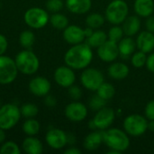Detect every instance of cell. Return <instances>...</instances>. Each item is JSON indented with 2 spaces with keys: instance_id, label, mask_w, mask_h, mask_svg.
Wrapping results in <instances>:
<instances>
[{
  "instance_id": "6da1fadb",
  "label": "cell",
  "mask_w": 154,
  "mask_h": 154,
  "mask_svg": "<svg viewBox=\"0 0 154 154\" xmlns=\"http://www.w3.org/2000/svg\"><path fill=\"white\" fill-rule=\"evenodd\" d=\"M93 60L92 48L86 43H79L70 47L64 55L67 66L73 69H84L89 66Z\"/></svg>"
},
{
  "instance_id": "7a4b0ae2",
  "label": "cell",
  "mask_w": 154,
  "mask_h": 154,
  "mask_svg": "<svg viewBox=\"0 0 154 154\" xmlns=\"http://www.w3.org/2000/svg\"><path fill=\"white\" fill-rule=\"evenodd\" d=\"M104 143L112 150L123 152L129 148L130 139L125 131L118 128H110L104 130Z\"/></svg>"
},
{
  "instance_id": "3957f363",
  "label": "cell",
  "mask_w": 154,
  "mask_h": 154,
  "mask_svg": "<svg viewBox=\"0 0 154 154\" xmlns=\"http://www.w3.org/2000/svg\"><path fill=\"white\" fill-rule=\"evenodd\" d=\"M14 61L18 71L23 75L35 74L40 67V61L37 55L29 49L18 52Z\"/></svg>"
},
{
  "instance_id": "277c9868",
  "label": "cell",
  "mask_w": 154,
  "mask_h": 154,
  "mask_svg": "<svg viewBox=\"0 0 154 154\" xmlns=\"http://www.w3.org/2000/svg\"><path fill=\"white\" fill-rule=\"evenodd\" d=\"M129 7L125 0H113L106 8L105 17L112 24H122L128 16Z\"/></svg>"
},
{
  "instance_id": "5b68a950",
  "label": "cell",
  "mask_w": 154,
  "mask_h": 154,
  "mask_svg": "<svg viewBox=\"0 0 154 154\" xmlns=\"http://www.w3.org/2000/svg\"><path fill=\"white\" fill-rule=\"evenodd\" d=\"M20 107L8 103L0 107V128L7 131L14 127L21 118Z\"/></svg>"
},
{
  "instance_id": "8992f818",
  "label": "cell",
  "mask_w": 154,
  "mask_h": 154,
  "mask_svg": "<svg viewBox=\"0 0 154 154\" xmlns=\"http://www.w3.org/2000/svg\"><path fill=\"white\" fill-rule=\"evenodd\" d=\"M149 120L141 115L133 114L125 117L124 120V129L125 131L132 136H141L146 133L148 130Z\"/></svg>"
},
{
  "instance_id": "52a82bcc",
  "label": "cell",
  "mask_w": 154,
  "mask_h": 154,
  "mask_svg": "<svg viewBox=\"0 0 154 154\" xmlns=\"http://www.w3.org/2000/svg\"><path fill=\"white\" fill-rule=\"evenodd\" d=\"M24 23L32 29H42L50 22V16L46 10L41 7H31L24 13Z\"/></svg>"
},
{
  "instance_id": "ba28073f",
  "label": "cell",
  "mask_w": 154,
  "mask_h": 154,
  "mask_svg": "<svg viewBox=\"0 0 154 154\" xmlns=\"http://www.w3.org/2000/svg\"><path fill=\"white\" fill-rule=\"evenodd\" d=\"M15 61L9 56H0V84L9 85L13 83L18 74Z\"/></svg>"
},
{
  "instance_id": "9c48e42d",
  "label": "cell",
  "mask_w": 154,
  "mask_h": 154,
  "mask_svg": "<svg viewBox=\"0 0 154 154\" xmlns=\"http://www.w3.org/2000/svg\"><path fill=\"white\" fill-rule=\"evenodd\" d=\"M116 118V113L111 107H103L97 111L93 119L88 123V127L90 129L97 130H106L114 123Z\"/></svg>"
},
{
  "instance_id": "30bf717a",
  "label": "cell",
  "mask_w": 154,
  "mask_h": 154,
  "mask_svg": "<svg viewBox=\"0 0 154 154\" xmlns=\"http://www.w3.org/2000/svg\"><path fill=\"white\" fill-rule=\"evenodd\" d=\"M80 81L85 88L90 91H97L100 85L105 81V78L99 69L86 68L80 76Z\"/></svg>"
},
{
  "instance_id": "8fae6325",
  "label": "cell",
  "mask_w": 154,
  "mask_h": 154,
  "mask_svg": "<svg viewBox=\"0 0 154 154\" xmlns=\"http://www.w3.org/2000/svg\"><path fill=\"white\" fill-rule=\"evenodd\" d=\"M66 117L71 122H81L88 116V107L81 102L75 100L66 106L64 110Z\"/></svg>"
},
{
  "instance_id": "7c38bea8",
  "label": "cell",
  "mask_w": 154,
  "mask_h": 154,
  "mask_svg": "<svg viewBox=\"0 0 154 154\" xmlns=\"http://www.w3.org/2000/svg\"><path fill=\"white\" fill-rule=\"evenodd\" d=\"M47 144L53 150H60L68 143V134L60 129L53 128L47 132L45 135Z\"/></svg>"
},
{
  "instance_id": "4fadbf2b",
  "label": "cell",
  "mask_w": 154,
  "mask_h": 154,
  "mask_svg": "<svg viewBox=\"0 0 154 154\" xmlns=\"http://www.w3.org/2000/svg\"><path fill=\"white\" fill-rule=\"evenodd\" d=\"M55 82L62 88H69L74 85L76 80V75L74 69L69 66H60L54 71Z\"/></svg>"
},
{
  "instance_id": "5bb4252c",
  "label": "cell",
  "mask_w": 154,
  "mask_h": 154,
  "mask_svg": "<svg viewBox=\"0 0 154 154\" xmlns=\"http://www.w3.org/2000/svg\"><path fill=\"white\" fill-rule=\"evenodd\" d=\"M97 55L99 59L105 62H113L115 61L118 56L119 49L118 43L110 40H107L105 43L97 48Z\"/></svg>"
},
{
  "instance_id": "9a60e30c",
  "label": "cell",
  "mask_w": 154,
  "mask_h": 154,
  "mask_svg": "<svg viewBox=\"0 0 154 154\" xmlns=\"http://www.w3.org/2000/svg\"><path fill=\"white\" fill-rule=\"evenodd\" d=\"M30 92L36 97H45L47 96L51 88V84L49 79L44 77H35L32 79L29 82Z\"/></svg>"
},
{
  "instance_id": "2e32d148",
  "label": "cell",
  "mask_w": 154,
  "mask_h": 154,
  "mask_svg": "<svg viewBox=\"0 0 154 154\" xmlns=\"http://www.w3.org/2000/svg\"><path fill=\"white\" fill-rule=\"evenodd\" d=\"M63 39L71 45L81 43L86 40L84 29L75 24L68 25L63 30Z\"/></svg>"
},
{
  "instance_id": "e0dca14e",
  "label": "cell",
  "mask_w": 154,
  "mask_h": 154,
  "mask_svg": "<svg viewBox=\"0 0 154 154\" xmlns=\"http://www.w3.org/2000/svg\"><path fill=\"white\" fill-rule=\"evenodd\" d=\"M136 47L139 51L150 53L154 50V33L149 31L141 32L136 40Z\"/></svg>"
},
{
  "instance_id": "ac0fdd59",
  "label": "cell",
  "mask_w": 154,
  "mask_h": 154,
  "mask_svg": "<svg viewBox=\"0 0 154 154\" xmlns=\"http://www.w3.org/2000/svg\"><path fill=\"white\" fill-rule=\"evenodd\" d=\"M122 28L125 35L134 36L137 34L141 29V20L138 15H130L122 23Z\"/></svg>"
},
{
  "instance_id": "d6986e66",
  "label": "cell",
  "mask_w": 154,
  "mask_h": 154,
  "mask_svg": "<svg viewBox=\"0 0 154 154\" xmlns=\"http://www.w3.org/2000/svg\"><path fill=\"white\" fill-rule=\"evenodd\" d=\"M104 143V132L95 131L93 133L88 134L84 139V148L88 151H95L100 147V145Z\"/></svg>"
},
{
  "instance_id": "ffe728a7",
  "label": "cell",
  "mask_w": 154,
  "mask_h": 154,
  "mask_svg": "<svg viewBox=\"0 0 154 154\" xmlns=\"http://www.w3.org/2000/svg\"><path fill=\"white\" fill-rule=\"evenodd\" d=\"M129 72H130L129 67L124 62L113 61V63L107 69V73L109 77L116 80H121L127 78Z\"/></svg>"
},
{
  "instance_id": "44dd1931",
  "label": "cell",
  "mask_w": 154,
  "mask_h": 154,
  "mask_svg": "<svg viewBox=\"0 0 154 154\" xmlns=\"http://www.w3.org/2000/svg\"><path fill=\"white\" fill-rule=\"evenodd\" d=\"M68 10L76 14H83L88 13L92 6L91 0H66Z\"/></svg>"
},
{
  "instance_id": "7402d4cb",
  "label": "cell",
  "mask_w": 154,
  "mask_h": 154,
  "mask_svg": "<svg viewBox=\"0 0 154 154\" xmlns=\"http://www.w3.org/2000/svg\"><path fill=\"white\" fill-rule=\"evenodd\" d=\"M134 11L139 17H148L154 12L153 0H135L134 5Z\"/></svg>"
},
{
  "instance_id": "603a6c76",
  "label": "cell",
  "mask_w": 154,
  "mask_h": 154,
  "mask_svg": "<svg viewBox=\"0 0 154 154\" xmlns=\"http://www.w3.org/2000/svg\"><path fill=\"white\" fill-rule=\"evenodd\" d=\"M22 147L23 152L27 154H41L43 151L42 142L34 136L26 137L22 143Z\"/></svg>"
},
{
  "instance_id": "cb8c5ba5",
  "label": "cell",
  "mask_w": 154,
  "mask_h": 154,
  "mask_svg": "<svg viewBox=\"0 0 154 154\" xmlns=\"http://www.w3.org/2000/svg\"><path fill=\"white\" fill-rule=\"evenodd\" d=\"M136 48V42L132 36L123 37L118 42L119 53L123 58H128L129 56H132Z\"/></svg>"
},
{
  "instance_id": "d4e9b609",
  "label": "cell",
  "mask_w": 154,
  "mask_h": 154,
  "mask_svg": "<svg viewBox=\"0 0 154 154\" xmlns=\"http://www.w3.org/2000/svg\"><path fill=\"white\" fill-rule=\"evenodd\" d=\"M86 40H87V43L91 48H98L103 43H105L108 40V38H107V33H106L102 30L97 29V31H94L93 33Z\"/></svg>"
},
{
  "instance_id": "484cf974",
  "label": "cell",
  "mask_w": 154,
  "mask_h": 154,
  "mask_svg": "<svg viewBox=\"0 0 154 154\" xmlns=\"http://www.w3.org/2000/svg\"><path fill=\"white\" fill-rule=\"evenodd\" d=\"M50 23L52 25V27H54L55 29L64 30L69 25V19L65 14L58 12V13H53L50 16Z\"/></svg>"
},
{
  "instance_id": "4316f807",
  "label": "cell",
  "mask_w": 154,
  "mask_h": 154,
  "mask_svg": "<svg viewBox=\"0 0 154 154\" xmlns=\"http://www.w3.org/2000/svg\"><path fill=\"white\" fill-rule=\"evenodd\" d=\"M40 123L34 118H27L23 124V131L27 136H35L40 132Z\"/></svg>"
},
{
  "instance_id": "83f0119b",
  "label": "cell",
  "mask_w": 154,
  "mask_h": 154,
  "mask_svg": "<svg viewBox=\"0 0 154 154\" xmlns=\"http://www.w3.org/2000/svg\"><path fill=\"white\" fill-rule=\"evenodd\" d=\"M97 94L100 97H102L103 99L108 101V100L112 99V98L115 97L116 88H115V87H114L112 84L104 81V82L100 85V87L97 88Z\"/></svg>"
},
{
  "instance_id": "f1b7e54d",
  "label": "cell",
  "mask_w": 154,
  "mask_h": 154,
  "mask_svg": "<svg viewBox=\"0 0 154 154\" xmlns=\"http://www.w3.org/2000/svg\"><path fill=\"white\" fill-rule=\"evenodd\" d=\"M105 23V17L99 13H92L89 14L86 18V24L88 27L92 29H98L100 28Z\"/></svg>"
},
{
  "instance_id": "f546056e",
  "label": "cell",
  "mask_w": 154,
  "mask_h": 154,
  "mask_svg": "<svg viewBox=\"0 0 154 154\" xmlns=\"http://www.w3.org/2000/svg\"><path fill=\"white\" fill-rule=\"evenodd\" d=\"M35 42V34L30 31V30H24L23 32H22L20 33L19 36V42L20 44L25 48V49H29L32 46V44Z\"/></svg>"
},
{
  "instance_id": "4dcf8cb0",
  "label": "cell",
  "mask_w": 154,
  "mask_h": 154,
  "mask_svg": "<svg viewBox=\"0 0 154 154\" xmlns=\"http://www.w3.org/2000/svg\"><path fill=\"white\" fill-rule=\"evenodd\" d=\"M20 111L21 115L27 119L35 117L39 113V108L33 103H25L20 107Z\"/></svg>"
},
{
  "instance_id": "1f68e13d",
  "label": "cell",
  "mask_w": 154,
  "mask_h": 154,
  "mask_svg": "<svg viewBox=\"0 0 154 154\" xmlns=\"http://www.w3.org/2000/svg\"><path fill=\"white\" fill-rule=\"evenodd\" d=\"M146 60H147V55L145 52H143L142 51L134 52V54L132 55V58H131V63L136 69H140V68H143V66H145Z\"/></svg>"
},
{
  "instance_id": "d6a6232c",
  "label": "cell",
  "mask_w": 154,
  "mask_h": 154,
  "mask_svg": "<svg viewBox=\"0 0 154 154\" xmlns=\"http://www.w3.org/2000/svg\"><path fill=\"white\" fill-rule=\"evenodd\" d=\"M124 35H125V33H124L123 28H122V26H119V24H115L114 26H112L107 32L108 40L116 42L117 43L124 37Z\"/></svg>"
},
{
  "instance_id": "836d02e7",
  "label": "cell",
  "mask_w": 154,
  "mask_h": 154,
  "mask_svg": "<svg viewBox=\"0 0 154 154\" xmlns=\"http://www.w3.org/2000/svg\"><path fill=\"white\" fill-rule=\"evenodd\" d=\"M20 148L17 143L12 141H7L2 143L0 147V153L1 154H19Z\"/></svg>"
},
{
  "instance_id": "e575fe53",
  "label": "cell",
  "mask_w": 154,
  "mask_h": 154,
  "mask_svg": "<svg viewBox=\"0 0 154 154\" xmlns=\"http://www.w3.org/2000/svg\"><path fill=\"white\" fill-rule=\"evenodd\" d=\"M106 104V100L100 97L97 94L92 96V97L89 99V102H88L89 107L94 111H98L101 108L105 107Z\"/></svg>"
},
{
  "instance_id": "d590c367",
  "label": "cell",
  "mask_w": 154,
  "mask_h": 154,
  "mask_svg": "<svg viewBox=\"0 0 154 154\" xmlns=\"http://www.w3.org/2000/svg\"><path fill=\"white\" fill-rule=\"evenodd\" d=\"M64 6V3L62 0H48L46 3V8L49 12L58 13Z\"/></svg>"
},
{
  "instance_id": "8d00e7d4",
  "label": "cell",
  "mask_w": 154,
  "mask_h": 154,
  "mask_svg": "<svg viewBox=\"0 0 154 154\" xmlns=\"http://www.w3.org/2000/svg\"><path fill=\"white\" fill-rule=\"evenodd\" d=\"M69 95L74 100H79L82 96V90L79 86L72 85L69 88Z\"/></svg>"
},
{
  "instance_id": "74e56055",
  "label": "cell",
  "mask_w": 154,
  "mask_h": 154,
  "mask_svg": "<svg viewBox=\"0 0 154 154\" xmlns=\"http://www.w3.org/2000/svg\"><path fill=\"white\" fill-rule=\"evenodd\" d=\"M144 114L148 120H154V100H151L147 103L144 109Z\"/></svg>"
},
{
  "instance_id": "f35d334b",
  "label": "cell",
  "mask_w": 154,
  "mask_h": 154,
  "mask_svg": "<svg viewBox=\"0 0 154 154\" xmlns=\"http://www.w3.org/2000/svg\"><path fill=\"white\" fill-rule=\"evenodd\" d=\"M8 48V42L5 35L0 33V56L4 55Z\"/></svg>"
},
{
  "instance_id": "ab89813d",
  "label": "cell",
  "mask_w": 154,
  "mask_h": 154,
  "mask_svg": "<svg viewBox=\"0 0 154 154\" xmlns=\"http://www.w3.org/2000/svg\"><path fill=\"white\" fill-rule=\"evenodd\" d=\"M145 27L147 29V31L153 32L154 33V15H150L148 17H146V21H145Z\"/></svg>"
},
{
  "instance_id": "60d3db41",
  "label": "cell",
  "mask_w": 154,
  "mask_h": 154,
  "mask_svg": "<svg viewBox=\"0 0 154 154\" xmlns=\"http://www.w3.org/2000/svg\"><path fill=\"white\" fill-rule=\"evenodd\" d=\"M146 68L148 69L149 71L154 73V52L151 53L148 57H147V60H146Z\"/></svg>"
},
{
  "instance_id": "b9f144b4",
  "label": "cell",
  "mask_w": 154,
  "mask_h": 154,
  "mask_svg": "<svg viewBox=\"0 0 154 154\" xmlns=\"http://www.w3.org/2000/svg\"><path fill=\"white\" fill-rule=\"evenodd\" d=\"M44 103L47 106H50V107H53L56 106L57 104V100L56 98L53 97V96H51V95H47L45 96V100H44Z\"/></svg>"
},
{
  "instance_id": "7bdbcfd3",
  "label": "cell",
  "mask_w": 154,
  "mask_h": 154,
  "mask_svg": "<svg viewBox=\"0 0 154 154\" xmlns=\"http://www.w3.org/2000/svg\"><path fill=\"white\" fill-rule=\"evenodd\" d=\"M65 154H80L81 153V151L76 147H70L69 149H67L65 152H64Z\"/></svg>"
},
{
  "instance_id": "ee69618b",
  "label": "cell",
  "mask_w": 154,
  "mask_h": 154,
  "mask_svg": "<svg viewBox=\"0 0 154 154\" xmlns=\"http://www.w3.org/2000/svg\"><path fill=\"white\" fill-rule=\"evenodd\" d=\"M6 134H5V130L0 128V144L4 143L5 142Z\"/></svg>"
},
{
  "instance_id": "f6af8a7d",
  "label": "cell",
  "mask_w": 154,
  "mask_h": 154,
  "mask_svg": "<svg viewBox=\"0 0 154 154\" xmlns=\"http://www.w3.org/2000/svg\"><path fill=\"white\" fill-rule=\"evenodd\" d=\"M93 32H94V29H92V28H90V27H87L86 29H84V32H85L86 39H87L88 37H89V36L93 33Z\"/></svg>"
},
{
  "instance_id": "bcb514c9",
  "label": "cell",
  "mask_w": 154,
  "mask_h": 154,
  "mask_svg": "<svg viewBox=\"0 0 154 154\" xmlns=\"http://www.w3.org/2000/svg\"><path fill=\"white\" fill-rule=\"evenodd\" d=\"M148 130L154 132V120H149V122H148Z\"/></svg>"
},
{
  "instance_id": "7dc6e473",
  "label": "cell",
  "mask_w": 154,
  "mask_h": 154,
  "mask_svg": "<svg viewBox=\"0 0 154 154\" xmlns=\"http://www.w3.org/2000/svg\"><path fill=\"white\" fill-rule=\"evenodd\" d=\"M0 107H1V102H0Z\"/></svg>"
}]
</instances>
